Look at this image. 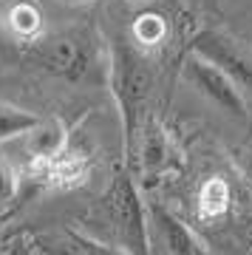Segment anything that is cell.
Here are the masks:
<instances>
[{
  "label": "cell",
  "mask_w": 252,
  "mask_h": 255,
  "mask_svg": "<svg viewBox=\"0 0 252 255\" xmlns=\"http://www.w3.org/2000/svg\"><path fill=\"white\" fill-rule=\"evenodd\" d=\"M68 133L60 119H43L34 130L26 133V150L31 156H45V159H57L65 150Z\"/></svg>",
  "instance_id": "6"
},
{
  "label": "cell",
  "mask_w": 252,
  "mask_h": 255,
  "mask_svg": "<svg viewBox=\"0 0 252 255\" xmlns=\"http://www.w3.org/2000/svg\"><path fill=\"white\" fill-rule=\"evenodd\" d=\"M142 162L147 170H153L156 164L162 162V156H164V139H162V130L159 128H147V136H144V150H142Z\"/></svg>",
  "instance_id": "13"
},
{
  "label": "cell",
  "mask_w": 252,
  "mask_h": 255,
  "mask_svg": "<svg viewBox=\"0 0 252 255\" xmlns=\"http://www.w3.org/2000/svg\"><path fill=\"white\" fill-rule=\"evenodd\" d=\"M164 34H167V26H164V20L159 17V14H142L133 26V37L142 46H156V43H162Z\"/></svg>",
  "instance_id": "12"
},
{
  "label": "cell",
  "mask_w": 252,
  "mask_h": 255,
  "mask_svg": "<svg viewBox=\"0 0 252 255\" xmlns=\"http://www.w3.org/2000/svg\"><path fill=\"white\" fill-rule=\"evenodd\" d=\"M34 253L37 255H85V247L80 238L71 233H45L34 238Z\"/></svg>",
  "instance_id": "10"
},
{
  "label": "cell",
  "mask_w": 252,
  "mask_h": 255,
  "mask_svg": "<svg viewBox=\"0 0 252 255\" xmlns=\"http://www.w3.org/2000/svg\"><path fill=\"white\" fill-rule=\"evenodd\" d=\"M65 3H82V0H65Z\"/></svg>",
  "instance_id": "18"
},
{
  "label": "cell",
  "mask_w": 252,
  "mask_h": 255,
  "mask_svg": "<svg viewBox=\"0 0 252 255\" xmlns=\"http://www.w3.org/2000/svg\"><path fill=\"white\" fill-rule=\"evenodd\" d=\"M227 210H230V184L224 179H210V182L201 184V193H198V216L207 221L221 219Z\"/></svg>",
  "instance_id": "8"
},
{
  "label": "cell",
  "mask_w": 252,
  "mask_h": 255,
  "mask_svg": "<svg viewBox=\"0 0 252 255\" xmlns=\"http://www.w3.org/2000/svg\"><path fill=\"white\" fill-rule=\"evenodd\" d=\"M14 196H17V173L9 164V159L0 153V207L14 201Z\"/></svg>",
  "instance_id": "14"
},
{
  "label": "cell",
  "mask_w": 252,
  "mask_h": 255,
  "mask_svg": "<svg viewBox=\"0 0 252 255\" xmlns=\"http://www.w3.org/2000/svg\"><path fill=\"white\" fill-rule=\"evenodd\" d=\"M133 3H142V0H133Z\"/></svg>",
  "instance_id": "19"
},
{
  "label": "cell",
  "mask_w": 252,
  "mask_h": 255,
  "mask_svg": "<svg viewBox=\"0 0 252 255\" xmlns=\"http://www.w3.org/2000/svg\"><path fill=\"white\" fill-rule=\"evenodd\" d=\"M74 236L80 238V244L85 247V255H127L122 247H117V244H108V241H102V238H97V236H85V233H74Z\"/></svg>",
  "instance_id": "15"
},
{
  "label": "cell",
  "mask_w": 252,
  "mask_h": 255,
  "mask_svg": "<svg viewBox=\"0 0 252 255\" xmlns=\"http://www.w3.org/2000/svg\"><path fill=\"white\" fill-rule=\"evenodd\" d=\"M3 43H6V40H3V26H0V48H3Z\"/></svg>",
  "instance_id": "17"
},
{
  "label": "cell",
  "mask_w": 252,
  "mask_h": 255,
  "mask_svg": "<svg viewBox=\"0 0 252 255\" xmlns=\"http://www.w3.org/2000/svg\"><path fill=\"white\" fill-rule=\"evenodd\" d=\"M196 255H210V253L204 250V247H196Z\"/></svg>",
  "instance_id": "16"
},
{
  "label": "cell",
  "mask_w": 252,
  "mask_h": 255,
  "mask_svg": "<svg viewBox=\"0 0 252 255\" xmlns=\"http://www.w3.org/2000/svg\"><path fill=\"white\" fill-rule=\"evenodd\" d=\"M187 80L193 82L210 102H216L224 114H230V117H235V119L247 117V105H244V97H241V91H238V82H235L224 68H218L216 63L201 60V57H198V60H190L187 63Z\"/></svg>",
  "instance_id": "3"
},
{
  "label": "cell",
  "mask_w": 252,
  "mask_h": 255,
  "mask_svg": "<svg viewBox=\"0 0 252 255\" xmlns=\"http://www.w3.org/2000/svg\"><path fill=\"white\" fill-rule=\"evenodd\" d=\"M196 48H198V54L204 57V60L216 63L218 68H224V71L238 82V88L252 91V60H247L244 54H238L227 40L207 34V37H201V40H198Z\"/></svg>",
  "instance_id": "4"
},
{
  "label": "cell",
  "mask_w": 252,
  "mask_h": 255,
  "mask_svg": "<svg viewBox=\"0 0 252 255\" xmlns=\"http://www.w3.org/2000/svg\"><path fill=\"white\" fill-rule=\"evenodd\" d=\"M0 227H3V219H0Z\"/></svg>",
  "instance_id": "20"
},
{
  "label": "cell",
  "mask_w": 252,
  "mask_h": 255,
  "mask_svg": "<svg viewBox=\"0 0 252 255\" xmlns=\"http://www.w3.org/2000/svg\"><path fill=\"white\" fill-rule=\"evenodd\" d=\"M91 221L102 227V241L122 247L127 255H153L150 244V216L144 213L136 184L127 173L111 179L108 190L102 193Z\"/></svg>",
  "instance_id": "1"
},
{
  "label": "cell",
  "mask_w": 252,
  "mask_h": 255,
  "mask_svg": "<svg viewBox=\"0 0 252 255\" xmlns=\"http://www.w3.org/2000/svg\"><path fill=\"white\" fill-rule=\"evenodd\" d=\"M88 179V159L80 153H63L51 162V173H48V182L60 187V190H71V187H80L82 182Z\"/></svg>",
  "instance_id": "7"
},
{
  "label": "cell",
  "mask_w": 252,
  "mask_h": 255,
  "mask_svg": "<svg viewBox=\"0 0 252 255\" xmlns=\"http://www.w3.org/2000/svg\"><path fill=\"white\" fill-rule=\"evenodd\" d=\"M9 26L20 37H34L40 31V26H43V17H40V11L31 3H17L9 11Z\"/></svg>",
  "instance_id": "11"
},
{
  "label": "cell",
  "mask_w": 252,
  "mask_h": 255,
  "mask_svg": "<svg viewBox=\"0 0 252 255\" xmlns=\"http://www.w3.org/2000/svg\"><path fill=\"white\" fill-rule=\"evenodd\" d=\"M147 85H150V77L142 68V63L130 51H117V60H114V97H117L119 114H122L125 156H130L139 111H142V102L147 97Z\"/></svg>",
  "instance_id": "2"
},
{
  "label": "cell",
  "mask_w": 252,
  "mask_h": 255,
  "mask_svg": "<svg viewBox=\"0 0 252 255\" xmlns=\"http://www.w3.org/2000/svg\"><path fill=\"white\" fill-rule=\"evenodd\" d=\"M43 119L31 114V111L14 108V105H6L0 102V142H9L14 136H26L28 130H34Z\"/></svg>",
  "instance_id": "9"
},
{
  "label": "cell",
  "mask_w": 252,
  "mask_h": 255,
  "mask_svg": "<svg viewBox=\"0 0 252 255\" xmlns=\"http://www.w3.org/2000/svg\"><path fill=\"white\" fill-rule=\"evenodd\" d=\"M150 216V227L156 230V241L162 247L164 255H196V241L190 236V230L181 224L176 216H170L164 207L159 204H150L147 210Z\"/></svg>",
  "instance_id": "5"
}]
</instances>
